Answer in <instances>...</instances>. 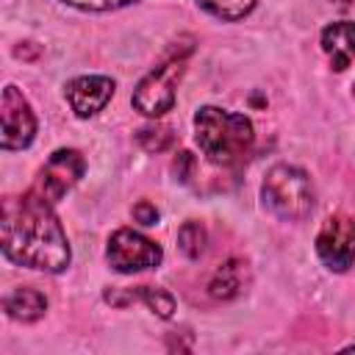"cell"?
I'll use <instances>...</instances> for the list:
<instances>
[{
  "mask_svg": "<svg viewBox=\"0 0 355 355\" xmlns=\"http://www.w3.org/2000/svg\"><path fill=\"white\" fill-rule=\"evenodd\" d=\"M50 205L36 189L3 200L0 241L8 261L36 272H61L69 266V241Z\"/></svg>",
  "mask_w": 355,
  "mask_h": 355,
  "instance_id": "cell-1",
  "label": "cell"
},
{
  "mask_svg": "<svg viewBox=\"0 0 355 355\" xmlns=\"http://www.w3.org/2000/svg\"><path fill=\"white\" fill-rule=\"evenodd\" d=\"M194 139L208 161L233 166L252 147V122L244 114H233L216 105H202L194 114Z\"/></svg>",
  "mask_w": 355,
  "mask_h": 355,
  "instance_id": "cell-2",
  "label": "cell"
},
{
  "mask_svg": "<svg viewBox=\"0 0 355 355\" xmlns=\"http://www.w3.org/2000/svg\"><path fill=\"white\" fill-rule=\"evenodd\" d=\"M261 194L269 211L286 222H302L313 208L311 178L300 166H291V164L272 166L263 178Z\"/></svg>",
  "mask_w": 355,
  "mask_h": 355,
  "instance_id": "cell-3",
  "label": "cell"
},
{
  "mask_svg": "<svg viewBox=\"0 0 355 355\" xmlns=\"http://www.w3.org/2000/svg\"><path fill=\"white\" fill-rule=\"evenodd\" d=\"M186 53L169 55L166 61H161L153 72H147L139 80V86L133 92V100H130L136 111H141L144 116H161L175 105V86H178V80L183 75Z\"/></svg>",
  "mask_w": 355,
  "mask_h": 355,
  "instance_id": "cell-4",
  "label": "cell"
},
{
  "mask_svg": "<svg viewBox=\"0 0 355 355\" xmlns=\"http://www.w3.org/2000/svg\"><path fill=\"white\" fill-rule=\"evenodd\" d=\"M105 258L108 263L122 272V275H130V272H141V269H153L161 263L164 252L161 247L141 236L139 230H130V227H119L116 233H111L108 239V250H105Z\"/></svg>",
  "mask_w": 355,
  "mask_h": 355,
  "instance_id": "cell-5",
  "label": "cell"
},
{
  "mask_svg": "<svg viewBox=\"0 0 355 355\" xmlns=\"http://www.w3.org/2000/svg\"><path fill=\"white\" fill-rule=\"evenodd\" d=\"M0 144L3 150H22L33 141L36 116L17 86H6L0 97Z\"/></svg>",
  "mask_w": 355,
  "mask_h": 355,
  "instance_id": "cell-6",
  "label": "cell"
},
{
  "mask_svg": "<svg viewBox=\"0 0 355 355\" xmlns=\"http://www.w3.org/2000/svg\"><path fill=\"white\" fill-rule=\"evenodd\" d=\"M316 252L327 269L347 272L355 263V219L330 216L316 236Z\"/></svg>",
  "mask_w": 355,
  "mask_h": 355,
  "instance_id": "cell-7",
  "label": "cell"
},
{
  "mask_svg": "<svg viewBox=\"0 0 355 355\" xmlns=\"http://www.w3.org/2000/svg\"><path fill=\"white\" fill-rule=\"evenodd\" d=\"M83 169H86V161L78 150H55L47 164L42 166L39 172V180H36V191L50 200V202H58L80 178H83Z\"/></svg>",
  "mask_w": 355,
  "mask_h": 355,
  "instance_id": "cell-8",
  "label": "cell"
},
{
  "mask_svg": "<svg viewBox=\"0 0 355 355\" xmlns=\"http://www.w3.org/2000/svg\"><path fill=\"white\" fill-rule=\"evenodd\" d=\"M64 94H67L75 116L86 119V116H94L97 111H103L105 103L114 97V80L105 75H80L67 83Z\"/></svg>",
  "mask_w": 355,
  "mask_h": 355,
  "instance_id": "cell-9",
  "label": "cell"
},
{
  "mask_svg": "<svg viewBox=\"0 0 355 355\" xmlns=\"http://www.w3.org/2000/svg\"><path fill=\"white\" fill-rule=\"evenodd\" d=\"M105 302L119 305V308H125V305H130V302H144V305H147L155 316H161V319H172V313H175V300H172V294L164 291V288H153V286L111 288V291H105Z\"/></svg>",
  "mask_w": 355,
  "mask_h": 355,
  "instance_id": "cell-10",
  "label": "cell"
},
{
  "mask_svg": "<svg viewBox=\"0 0 355 355\" xmlns=\"http://www.w3.org/2000/svg\"><path fill=\"white\" fill-rule=\"evenodd\" d=\"M322 50L327 53L336 72H344L355 61V22L341 19L322 31Z\"/></svg>",
  "mask_w": 355,
  "mask_h": 355,
  "instance_id": "cell-11",
  "label": "cell"
},
{
  "mask_svg": "<svg viewBox=\"0 0 355 355\" xmlns=\"http://www.w3.org/2000/svg\"><path fill=\"white\" fill-rule=\"evenodd\" d=\"M244 283H247V263L241 258H230L211 275L208 294L214 300H233L244 291Z\"/></svg>",
  "mask_w": 355,
  "mask_h": 355,
  "instance_id": "cell-12",
  "label": "cell"
},
{
  "mask_svg": "<svg viewBox=\"0 0 355 355\" xmlns=\"http://www.w3.org/2000/svg\"><path fill=\"white\" fill-rule=\"evenodd\" d=\"M3 308L11 319L17 322H36L39 316H44L47 311V300L42 291L31 288V286H22V288H14L11 294H6L3 300Z\"/></svg>",
  "mask_w": 355,
  "mask_h": 355,
  "instance_id": "cell-13",
  "label": "cell"
},
{
  "mask_svg": "<svg viewBox=\"0 0 355 355\" xmlns=\"http://www.w3.org/2000/svg\"><path fill=\"white\" fill-rule=\"evenodd\" d=\"M205 241H208V233H205V225H202V222L189 219V222L180 225V230H178V244H180V250H183L186 258H191V261L200 258L202 250H205Z\"/></svg>",
  "mask_w": 355,
  "mask_h": 355,
  "instance_id": "cell-14",
  "label": "cell"
},
{
  "mask_svg": "<svg viewBox=\"0 0 355 355\" xmlns=\"http://www.w3.org/2000/svg\"><path fill=\"white\" fill-rule=\"evenodd\" d=\"M208 14L219 17V19H227V22H236V19H244L252 8H255V0H197Z\"/></svg>",
  "mask_w": 355,
  "mask_h": 355,
  "instance_id": "cell-15",
  "label": "cell"
},
{
  "mask_svg": "<svg viewBox=\"0 0 355 355\" xmlns=\"http://www.w3.org/2000/svg\"><path fill=\"white\" fill-rule=\"evenodd\" d=\"M136 141H139L147 153H164V150L172 147L175 133H172L169 125H147V128H141V130L136 133Z\"/></svg>",
  "mask_w": 355,
  "mask_h": 355,
  "instance_id": "cell-16",
  "label": "cell"
},
{
  "mask_svg": "<svg viewBox=\"0 0 355 355\" xmlns=\"http://www.w3.org/2000/svg\"><path fill=\"white\" fill-rule=\"evenodd\" d=\"M61 3L75 6V8H83V11H114V8L130 6L133 0H61Z\"/></svg>",
  "mask_w": 355,
  "mask_h": 355,
  "instance_id": "cell-17",
  "label": "cell"
},
{
  "mask_svg": "<svg viewBox=\"0 0 355 355\" xmlns=\"http://www.w3.org/2000/svg\"><path fill=\"white\" fill-rule=\"evenodd\" d=\"M194 155L191 153H178V158H175V164H172V169H175V175H178V180H183V183H189V178H191V172H194Z\"/></svg>",
  "mask_w": 355,
  "mask_h": 355,
  "instance_id": "cell-18",
  "label": "cell"
},
{
  "mask_svg": "<svg viewBox=\"0 0 355 355\" xmlns=\"http://www.w3.org/2000/svg\"><path fill=\"white\" fill-rule=\"evenodd\" d=\"M133 216H136L141 225H155V222H158V208L150 205V202H139V205H133Z\"/></svg>",
  "mask_w": 355,
  "mask_h": 355,
  "instance_id": "cell-19",
  "label": "cell"
},
{
  "mask_svg": "<svg viewBox=\"0 0 355 355\" xmlns=\"http://www.w3.org/2000/svg\"><path fill=\"white\" fill-rule=\"evenodd\" d=\"M347 349H355V344H352V347H347Z\"/></svg>",
  "mask_w": 355,
  "mask_h": 355,
  "instance_id": "cell-20",
  "label": "cell"
}]
</instances>
